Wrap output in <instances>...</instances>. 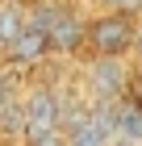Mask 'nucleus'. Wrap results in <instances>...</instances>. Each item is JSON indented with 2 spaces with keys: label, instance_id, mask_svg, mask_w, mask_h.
<instances>
[{
  "label": "nucleus",
  "instance_id": "obj_1",
  "mask_svg": "<svg viewBox=\"0 0 142 146\" xmlns=\"http://www.w3.org/2000/svg\"><path fill=\"white\" fill-rule=\"evenodd\" d=\"M59 104H63V96L46 84H38L21 96V142L25 146H38L50 134H59Z\"/></svg>",
  "mask_w": 142,
  "mask_h": 146
},
{
  "label": "nucleus",
  "instance_id": "obj_2",
  "mask_svg": "<svg viewBox=\"0 0 142 146\" xmlns=\"http://www.w3.org/2000/svg\"><path fill=\"white\" fill-rule=\"evenodd\" d=\"M84 46L100 58H125L134 46V17L130 13H100L84 21Z\"/></svg>",
  "mask_w": 142,
  "mask_h": 146
},
{
  "label": "nucleus",
  "instance_id": "obj_3",
  "mask_svg": "<svg viewBox=\"0 0 142 146\" xmlns=\"http://www.w3.org/2000/svg\"><path fill=\"white\" fill-rule=\"evenodd\" d=\"M88 88H92L96 100H121L125 88H130V71H125V63H121V58H100V54H92V63H88Z\"/></svg>",
  "mask_w": 142,
  "mask_h": 146
},
{
  "label": "nucleus",
  "instance_id": "obj_4",
  "mask_svg": "<svg viewBox=\"0 0 142 146\" xmlns=\"http://www.w3.org/2000/svg\"><path fill=\"white\" fill-rule=\"evenodd\" d=\"M46 46H50V54H75L84 46V17L63 4L55 13V21L46 25Z\"/></svg>",
  "mask_w": 142,
  "mask_h": 146
},
{
  "label": "nucleus",
  "instance_id": "obj_5",
  "mask_svg": "<svg viewBox=\"0 0 142 146\" xmlns=\"http://www.w3.org/2000/svg\"><path fill=\"white\" fill-rule=\"evenodd\" d=\"M46 54H50L46 34H42V29H33V25H25L21 34L4 46V58H9V63H17V67H33V63H42Z\"/></svg>",
  "mask_w": 142,
  "mask_h": 146
},
{
  "label": "nucleus",
  "instance_id": "obj_6",
  "mask_svg": "<svg viewBox=\"0 0 142 146\" xmlns=\"http://www.w3.org/2000/svg\"><path fill=\"white\" fill-rule=\"evenodd\" d=\"M113 138L142 142V104H134V100H117L113 104Z\"/></svg>",
  "mask_w": 142,
  "mask_h": 146
},
{
  "label": "nucleus",
  "instance_id": "obj_7",
  "mask_svg": "<svg viewBox=\"0 0 142 146\" xmlns=\"http://www.w3.org/2000/svg\"><path fill=\"white\" fill-rule=\"evenodd\" d=\"M25 29V9L21 0H0V50Z\"/></svg>",
  "mask_w": 142,
  "mask_h": 146
},
{
  "label": "nucleus",
  "instance_id": "obj_8",
  "mask_svg": "<svg viewBox=\"0 0 142 146\" xmlns=\"http://www.w3.org/2000/svg\"><path fill=\"white\" fill-rule=\"evenodd\" d=\"M0 134H21V96L13 88L0 96Z\"/></svg>",
  "mask_w": 142,
  "mask_h": 146
},
{
  "label": "nucleus",
  "instance_id": "obj_9",
  "mask_svg": "<svg viewBox=\"0 0 142 146\" xmlns=\"http://www.w3.org/2000/svg\"><path fill=\"white\" fill-rule=\"evenodd\" d=\"M63 142H67V146H109V134H100L92 121H79L75 129L63 134Z\"/></svg>",
  "mask_w": 142,
  "mask_h": 146
},
{
  "label": "nucleus",
  "instance_id": "obj_10",
  "mask_svg": "<svg viewBox=\"0 0 142 146\" xmlns=\"http://www.w3.org/2000/svg\"><path fill=\"white\" fill-rule=\"evenodd\" d=\"M105 13H130V17H138L142 13V0H96Z\"/></svg>",
  "mask_w": 142,
  "mask_h": 146
},
{
  "label": "nucleus",
  "instance_id": "obj_11",
  "mask_svg": "<svg viewBox=\"0 0 142 146\" xmlns=\"http://www.w3.org/2000/svg\"><path fill=\"white\" fill-rule=\"evenodd\" d=\"M130 50H134V58L142 63V13H138V21H134V46Z\"/></svg>",
  "mask_w": 142,
  "mask_h": 146
},
{
  "label": "nucleus",
  "instance_id": "obj_12",
  "mask_svg": "<svg viewBox=\"0 0 142 146\" xmlns=\"http://www.w3.org/2000/svg\"><path fill=\"white\" fill-rule=\"evenodd\" d=\"M63 146H67V142H63Z\"/></svg>",
  "mask_w": 142,
  "mask_h": 146
}]
</instances>
